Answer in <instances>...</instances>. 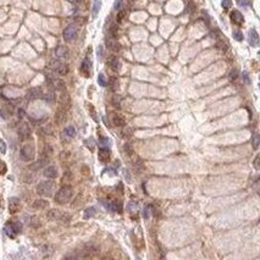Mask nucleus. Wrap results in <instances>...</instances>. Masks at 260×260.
<instances>
[{"label": "nucleus", "mask_w": 260, "mask_h": 260, "mask_svg": "<svg viewBox=\"0 0 260 260\" xmlns=\"http://www.w3.org/2000/svg\"><path fill=\"white\" fill-rule=\"evenodd\" d=\"M124 17H125V11H124V10H120V11L117 12V22H119V23L122 22Z\"/></svg>", "instance_id": "ea45409f"}, {"label": "nucleus", "mask_w": 260, "mask_h": 260, "mask_svg": "<svg viewBox=\"0 0 260 260\" xmlns=\"http://www.w3.org/2000/svg\"><path fill=\"white\" fill-rule=\"evenodd\" d=\"M110 67L112 68V71L117 72V71L120 70V67H121V63H120V60H119L117 58H112V59L110 60Z\"/></svg>", "instance_id": "aec40b11"}, {"label": "nucleus", "mask_w": 260, "mask_h": 260, "mask_svg": "<svg viewBox=\"0 0 260 260\" xmlns=\"http://www.w3.org/2000/svg\"><path fill=\"white\" fill-rule=\"evenodd\" d=\"M233 38L237 40V42H242L243 40V34L241 31H233Z\"/></svg>", "instance_id": "2f4dec72"}, {"label": "nucleus", "mask_w": 260, "mask_h": 260, "mask_svg": "<svg viewBox=\"0 0 260 260\" xmlns=\"http://www.w3.org/2000/svg\"><path fill=\"white\" fill-rule=\"evenodd\" d=\"M100 9H101V0H94V3H93V11H92V15H93L94 18L98 16Z\"/></svg>", "instance_id": "a211bd4d"}, {"label": "nucleus", "mask_w": 260, "mask_h": 260, "mask_svg": "<svg viewBox=\"0 0 260 260\" xmlns=\"http://www.w3.org/2000/svg\"><path fill=\"white\" fill-rule=\"evenodd\" d=\"M112 39V38H111ZM111 39H106V45L110 48L111 50H119L120 49V45H119V43L117 42H115V40H111Z\"/></svg>", "instance_id": "b1692460"}, {"label": "nucleus", "mask_w": 260, "mask_h": 260, "mask_svg": "<svg viewBox=\"0 0 260 260\" xmlns=\"http://www.w3.org/2000/svg\"><path fill=\"white\" fill-rule=\"evenodd\" d=\"M242 77H243V81L245 82L247 84H250V79H249V76H248V73L247 72H243L242 73Z\"/></svg>", "instance_id": "79ce46f5"}, {"label": "nucleus", "mask_w": 260, "mask_h": 260, "mask_svg": "<svg viewBox=\"0 0 260 260\" xmlns=\"http://www.w3.org/2000/svg\"><path fill=\"white\" fill-rule=\"evenodd\" d=\"M125 152H126V154H128L129 156L133 155V149H132V147L129 145V144H126V145H125Z\"/></svg>", "instance_id": "58836bf2"}, {"label": "nucleus", "mask_w": 260, "mask_h": 260, "mask_svg": "<svg viewBox=\"0 0 260 260\" xmlns=\"http://www.w3.org/2000/svg\"><path fill=\"white\" fill-rule=\"evenodd\" d=\"M98 160L104 164L110 161V150L108 148H100L98 152Z\"/></svg>", "instance_id": "1a4fd4ad"}, {"label": "nucleus", "mask_w": 260, "mask_h": 260, "mask_svg": "<svg viewBox=\"0 0 260 260\" xmlns=\"http://www.w3.org/2000/svg\"><path fill=\"white\" fill-rule=\"evenodd\" d=\"M95 214H97V210H95V208L94 207H91V208H87L86 210H84V214H83V219H91V217H93Z\"/></svg>", "instance_id": "412c9836"}, {"label": "nucleus", "mask_w": 260, "mask_h": 260, "mask_svg": "<svg viewBox=\"0 0 260 260\" xmlns=\"http://www.w3.org/2000/svg\"><path fill=\"white\" fill-rule=\"evenodd\" d=\"M248 42H249V44H250L252 46H258L259 43H260L259 34H258V32H256L254 28H252V30L249 31V33H248Z\"/></svg>", "instance_id": "6e6552de"}, {"label": "nucleus", "mask_w": 260, "mask_h": 260, "mask_svg": "<svg viewBox=\"0 0 260 260\" xmlns=\"http://www.w3.org/2000/svg\"><path fill=\"white\" fill-rule=\"evenodd\" d=\"M238 3H239V5H242V6H244V8H247V6L250 5V0H238Z\"/></svg>", "instance_id": "a19ab883"}, {"label": "nucleus", "mask_w": 260, "mask_h": 260, "mask_svg": "<svg viewBox=\"0 0 260 260\" xmlns=\"http://www.w3.org/2000/svg\"><path fill=\"white\" fill-rule=\"evenodd\" d=\"M0 144H1V153L5 154V153H6V143H5L4 141H1V143H0Z\"/></svg>", "instance_id": "a18cd8bd"}, {"label": "nucleus", "mask_w": 260, "mask_h": 260, "mask_svg": "<svg viewBox=\"0 0 260 260\" xmlns=\"http://www.w3.org/2000/svg\"><path fill=\"white\" fill-rule=\"evenodd\" d=\"M20 208H21V204H20V199L16 197H12L10 198L9 200V211L11 214H15L17 213V211L20 210Z\"/></svg>", "instance_id": "f8f14e48"}, {"label": "nucleus", "mask_w": 260, "mask_h": 260, "mask_svg": "<svg viewBox=\"0 0 260 260\" xmlns=\"http://www.w3.org/2000/svg\"><path fill=\"white\" fill-rule=\"evenodd\" d=\"M253 166H254L255 170H260V153L255 156L254 161H253Z\"/></svg>", "instance_id": "473e14b6"}, {"label": "nucleus", "mask_w": 260, "mask_h": 260, "mask_svg": "<svg viewBox=\"0 0 260 260\" xmlns=\"http://www.w3.org/2000/svg\"><path fill=\"white\" fill-rule=\"evenodd\" d=\"M76 36H77V27L74 25L67 26L64 30V39L66 42H71V40L76 38Z\"/></svg>", "instance_id": "423d86ee"}, {"label": "nucleus", "mask_w": 260, "mask_h": 260, "mask_svg": "<svg viewBox=\"0 0 260 260\" xmlns=\"http://www.w3.org/2000/svg\"><path fill=\"white\" fill-rule=\"evenodd\" d=\"M44 176L48 177L49 180L51 178H56L58 177V170L55 166H48L45 170H44Z\"/></svg>", "instance_id": "ddd939ff"}, {"label": "nucleus", "mask_w": 260, "mask_h": 260, "mask_svg": "<svg viewBox=\"0 0 260 260\" xmlns=\"http://www.w3.org/2000/svg\"><path fill=\"white\" fill-rule=\"evenodd\" d=\"M98 144L100 145V148H108L109 147V139L105 137H100L98 141Z\"/></svg>", "instance_id": "c85d7f7f"}, {"label": "nucleus", "mask_w": 260, "mask_h": 260, "mask_svg": "<svg viewBox=\"0 0 260 260\" xmlns=\"http://www.w3.org/2000/svg\"><path fill=\"white\" fill-rule=\"evenodd\" d=\"M259 195H260V190H259Z\"/></svg>", "instance_id": "09e8293b"}, {"label": "nucleus", "mask_w": 260, "mask_h": 260, "mask_svg": "<svg viewBox=\"0 0 260 260\" xmlns=\"http://www.w3.org/2000/svg\"><path fill=\"white\" fill-rule=\"evenodd\" d=\"M48 217L50 219V220H55V221H68L70 220V215H66L65 213H63V211H60V210H55V209H53V210H50L49 213H48Z\"/></svg>", "instance_id": "39448f33"}, {"label": "nucleus", "mask_w": 260, "mask_h": 260, "mask_svg": "<svg viewBox=\"0 0 260 260\" xmlns=\"http://www.w3.org/2000/svg\"><path fill=\"white\" fill-rule=\"evenodd\" d=\"M128 210H129V213H131V214L137 213V211H138V203L131 202V203L128 204Z\"/></svg>", "instance_id": "c756f323"}, {"label": "nucleus", "mask_w": 260, "mask_h": 260, "mask_svg": "<svg viewBox=\"0 0 260 260\" xmlns=\"http://www.w3.org/2000/svg\"><path fill=\"white\" fill-rule=\"evenodd\" d=\"M63 65V63H60L59 60H51L50 63H49V67L51 68V70H55V71H58V68Z\"/></svg>", "instance_id": "cd10ccee"}, {"label": "nucleus", "mask_w": 260, "mask_h": 260, "mask_svg": "<svg viewBox=\"0 0 260 260\" xmlns=\"http://www.w3.org/2000/svg\"><path fill=\"white\" fill-rule=\"evenodd\" d=\"M103 54H104V48H103V45H99L98 46V58L99 59H103Z\"/></svg>", "instance_id": "37998d69"}, {"label": "nucleus", "mask_w": 260, "mask_h": 260, "mask_svg": "<svg viewBox=\"0 0 260 260\" xmlns=\"http://www.w3.org/2000/svg\"><path fill=\"white\" fill-rule=\"evenodd\" d=\"M67 71H68L67 66H66L65 64H63V65H61V66L58 68V71H56V72H58L59 74H61V76H65V74L67 73Z\"/></svg>", "instance_id": "7c9ffc66"}, {"label": "nucleus", "mask_w": 260, "mask_h": 260, "mask_svg": "<svg viewBox=\"0 0 260 260\" xmlns=\"http://www.w3.org/2000/svg\"><path fill=\"white\" fill-rule=\"evenodd\" d=\"M221 6L225 10H228L232 6V0H222L221 1Z\"/></svg>", "instance_id": "f704fd0d"}, {"label": "nucleus", "mask_w": 260, "mask_h": 260, "mask_svg": "<svg viewBox=\"0 0 260 260\" xmlns=\"http://www.w3.org/2000/svg\"><path fill=\"white\" fill-rule=\"evenodd\" d=\"M4 231H5V233L8 235V237L15 238L16 235L21 231V225H20L18 222H9V223H6Z\"/></svg>", "instance_id": "20e7f679"}, {"label": "nucleus", "mask_w": 260, "mask_h": 260, "mask_svg": "<svg viewBox=\"0 0 260 260\" xmlns=\"http://www.w3.org/2000/svg\"><path fill=\"white\" fill-rule=\"evenodd\" d=\"M91 70H92V63H91V60H88V59L83 60V63H82L81 68H79L81 73L83 74L84 77H89V76H91Z\"/></svg>", "instance_id": "9d476101"}, {"label": "nucleus", "mask_w": 260, "mask_h": 260, "mask_svg": "<svg viewBox=\"0 0 260 260\" xmlns=\"http://www.w3.org/2000/svg\"><path fill=\"white\" fill-rule=\"evenodd\" d=\"M237 77H238V71H237V70H232V71L230 72V79H231V81H235V79H237Z\"/></svg>", "instance_id": "4c0bfd02"}, {"label": "nucleus", "mask_w": 260, "mask_h": 260, "mask_svg": "<svg viewBox=\"0 0 260 260\" xmlns=\"http://www.w3.org/2000/svg\"><path fill=\"white\" fill-rule=\"evenodd\" d=\"M88 108H89V110H91V116L95 120V121H98V119L95 117V110H94V108L92 106V105H88Z\"/></svg>", "instance_id": "c03bdc74"}, {"label": "nucleus", "mask_w": 260, "mask_h": 260, "mask_svg": "<svg viewBox=\"0 0 260 260\" xmlns=\"http://www.w3.org/2000/svg\"><path fill=\"white\" fill-rule=\"evenodd\" d=\"M149 216H150V207H145L143 209V217L147 220V219H149Z\"/></svg>", "instance_id": "c9c22d12"}, {"label": "nucleus", "mask_w": 260, "mask_h": 260, "mask_svg": "<svg viewBox=\"0 0 260 260\" xmlns=\"http://www.w3.org/2000/svg\"><path fill=\"white\" fill-rule=\"evenodd\" d=\"M34 154H36V152H34V147L32 144H26L20 150L21 159L25 161H32L34 158Z\"/></svg>", "instance_id": "7ed1b4c3"}, {"label": "nucleus", "mask_w": 260, "mask_h": 260, "mask_svg": "<svg viewBox=\"0 0 260 260\" xmlns=\"http://www.w3.org/2000/svg\"><path fill=\"white\" fill-rule=\"evenodd\" d=\"M122 203L120 200H112L110 202V210L111 211H115V213H122Z\"/></svg>", "instance_id": "dca6fc26"}, {"label": "nucleus", "mask_w": 260, "mask_h": 260, "mask_svg": "<svg viewBox=\"0 0 260 260\" xmlns=\"http://www.w3.org/2000/svg\"><path fill=\"white\" fill-rule=\"evenodd\" d=\"M112 124H114L115 126H117V127H124L125 124H126V121H125V119L122 117L121 115L115 114V115L112 116Z\"/></svg>", "instance_id": "2eb2a0df"}, {"label": "nucleus", "mask_w": 260, "mask_h": 260, "mask_svg": "<svg viewBox=\"0 0 260 260\" xmlns=\"http://www.w3.org/2000/svg\"><path fill=\"white\" fill-rule=\"evenodd\" d=\"M73 195V189L70 186H64L59 189V192H56L54 199L58 204H65L67 202L71 200V198Z\"/></svg>", "instance_id": "f257e3e1"}, {"label": "nucleus", "mask_w": 260, "mask_h": 260, "mask_svg": "<svg viewBox=\"0 0 260 260\" xmlns=\"http://www.w3.org/2000/svg\"><path fill=\"white\" fill-rule=\"evenodd\" d=\"M230 17H231V21L233 22L235 25H237V26H241V25H243V22H244V17H243V15L241 12H239L238 10H233L231 12V15H230Z\"/></svg>", "instance_id": "9b49d317"}, {"label": "nucleus", "mask_w": 260, "mask_h": 260, "mask_svg": "<svg viewBox=\"0 0 260 260\" xmlns=\"http://www.w3.org/2000/svg\"><path fill=\"white\" fill-rule=\"evenodd\" d=\"M117 33H119V27L116 25H112L110 28H109V34H110L111 38H117Z\"/></svg>", "instance_id": "a878e982"}, {"label": "nucleus", "mask_w": 260, "mask_h": 260, "mask_svg": "<svg viewBox=\"0 0 260 260\" xmlns=\"http://www.w3.org/2000/svg\"><path fill=\"white\" fill-rule=\"evenodd\" d=\"M86 145L89 148V150L91 152H93L94 150V147H95V143H94V139L93 138H89V139H87L86 141Z\"/></svg>", "instance_id": "72a5a7b5"}, {"label": "nucleus", "mask_w": 260, "mask_h": 260, "mask_svg": "<svg viewBox=\"0 0 260 260\" xmlns=\"http://www.w3.org/2000/svg\"><path fill=\"white\" fill-rule=\"evenodd\" d=\"M252 145H253V148H254V149L259 148V145H260V134L259 133L253 134V137H252Z\"/></svg>", "instance_id": "5701e85b"}, {"label": "nucleus", "mask_w": 260, "mask_h": 260, "mask_svg": "<svg viewBox=\"0 0 260 260\" xmlns=\"http://www.w3.org/2000/svg\"><path fill=\"white\" fill-rule=\"evenodd\" d=\"M23 114H25V112H23V110H18V116H20V117H22Z\"/></svg>", "instance_id": "de8ad7c7"}, {"label": "nucleus", "mask_w": 260, "mask_h": 260, "mask_svg": "<svg viewBox=\"0 0 260 260\" xmlns=\"http://www.w3.org/2000/svg\"><path fill=\"white\" fill-rule=\"evenodd\" d=\"M30 134H31L30 127L27 126L26 124H23L21 127H20V129H18V136H20V138H21V139H26V138H28V137H30Z\"/></svg>", "instance_id": "4468645a"}, {"label": "nucleus", "mask_w": 260, "mask_h": 260, "mask_svg": "<svg viewBox=\"0 0 260 260\" xmlns=\"http://www.w3.org/2000/svg\"><path fill=\"white\" fill-rule=\"evenodd\" d=\"M122 4H124V0H116L115 4H114V9L115 10H121Z\"/></svg>", "instance_id": "e433bc0d"}, {"label": "nucleus", "mask_w": 260, "mask_h": 260, "mask_svg": "<svg viewBox=\"0 0 260 260\" xmlns=\"http://www.w3.org/2000/svg\"><path fill=\"white\" fill-rule=\"evenodd\" d=\"M5 172H6V165H5V164H4V162H3V172H1V174H3V175H4V174H5Z\"/></svg>", "instance_id": "49530a36"}, {"label": "nucleus", "mask_w": 260, "mask_h": 260, "mask_svg": "<svg viewBox=\"0 0 260 260\" xmlns=\"http://www.w3.org/2000/svg\"><path fill=\"white\" fill-rule=\"evenodd\" d=\"M39 97H42V92H40L39 88H33V89H31L28 92V94H27V98L28 99H37Z\"/></svg>", "instance_id": "f3484780"}, {"label": "nucleus", "mask_w": 260, "mask_h": 260, "mask_svg": "<svg viewBox=\"0 0 260 260\" xmlns=\"http://www.w3.org/2000/svg\"><path fill=\"white\" fill-rule=\"evenodd\" d=\"M98 84L101 86V87H106L108 86V81L105 78V74L104 73H99L98 76Z\"/></svg>", "instance_id": "bb28decb"}, {"label": "nucleus", "mask_w": 260, "mask_h": 260, "mask_svg": "<svg viewBox=\"0 0 260 260\" xmlns=\"http://www.w3.org/2000/svg\"><path fill=\"white\" fill-rule=\"evenodd\" d=\"M48 207V202L44 199H37L36 202L33 203V208L34 209H45Z\"/></svg>", "instance_id": "6ab92c4d"}, {"label": "nucleus", "mask_w": 260, "mask_h": 260, "mask_svg": "<svg viewBox=\"0 0 260 260\" xmlns=\"http://www.w3.org/2000/svg\"><path fill=\"white\" fill-rule=\"evenodd\" d=\"M259 79H260V76H259Z\"/></svg>", "instance_id": "8fccbe9b"}, {"label": "nucleus", "mask_w": 260, "mask_h": 260, "mask_svg": "<svg viewBox=\"0 0 260 260\" xmlns=\"http://www.w3.org/2000/svg\"><path fill=\"white\" fill-rule=\"evenodd\" d=\"M67 111L68 110H67V109H65V108H61V106L58 108L56 114H55V124H58V125L63 124V122L65 121V119H66Z\"/></svg>", "instance_id": "0eeeda50"}, {"label": "nucleus", "mask_w": 260, "mask_h": 260, "mask_svg": "<svg viewBox=\"0 0 260 260\" xmlns=\"http://www.w3.org/2000/svg\"><path fill=\"white\" fill-rule=\"evenodd\" d=\"M66 54H67V49L64 45H59L55 49V55L58 58H64V56H66Z\"/></svg>", "instance_id": "4be33fe9"}, {"label": "nucleus", "mask_w": 260, "mask_h": 260, "mask_svg": "<svg viewBox=\"0 0 260 260\" xmlns=\"http://www.w3.org/2000/svg\"><path fill=\"white\" fill-rule=\"evenodd\" d=\"M65 134L67 137H70V138H73V137L76 136V129H74L73 126H67L65 128Z\"/></svg>", "instance_id": "393cba45"}, {"label": "nucleus", "mask_w": 260, "mask_h": 260, "mask_svg": "<svg viewBox=\"0 0 260 260\" xmlns=\"http://www.w3.org/2000/svg\"><path fill=\"white\" fill-rule=\"evenodd\" d=\"M54 192V183L51 181L40 182L37 186V193L42 197H51Z\"/></svg>", "instance_id": "f03ea898"}]
</instances>
